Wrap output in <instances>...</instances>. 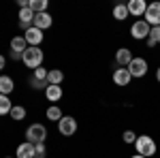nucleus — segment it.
<instances>
[{
    "mask_svg": "<svg viewBox=\"0 0 160 158\" xmlns=\"http://www.w3.org/2000/svg\"><path fill=\"white\" fill-rule=\"evenodd\" d=\"M135 150H137V154H141V156H145V158H152L156 154V141L149 135H139L135 141Z\"/></svg>",
    "mask_w": 160,
    "mask_h": 158,
    "instance_id": "f257e3e1",
    "label": "nucleus"
},
{
    "mask_svg": "<svg viewBox=\"0 0 160 158\" xmlns=\"http://www.w3.org/2000/svg\"><path fill=\"white\" fill-rule=\"evenodd\" d=\"M22 60L28 69L37 71L38 66H43V51H41V47H28L22 56Z\"/></svg>",
    "mask_w": 160,
    "mask_h": 158,
    "instance_id": "f03ea898",
    "label": "nucleus"
},
{
    "mask_svg": "<svg viewBox=\"0 0 160 158\" xmlns=\"http://www.w3.org/2000/svg\"><path fill=\"white\" fill-rule=\"evenodd\" d=\"M45 139H47V128L43 124H30L26 128V141L38 145V143H45Z\"/></svg>",
    "mask_w": 160,
    "mask_h": 158,
    "instance_id": "7ed1b4c3",
    "label": "nucleus"
},
{
    "mask_svg": "<svg viewBox=\"0 0 160 158\" xmlns=\"http://www.w3.org/2000/svg\"><path fill=\"white\" fill-rule=\"evenodd\" d=\"M149 30H152V26L145 19H137L135 24L130 26V37L137 38V41H143V38L149 37Z\"/></svg>",
    "mask_w": 160,
    "mask_h": 158,
    "instance_id": "20e7f679",
    "label": "nucleus"
},
{
    "mask_svg": "<svg viewBox=\"0 0 160 158\" xmlns=\"http://www.w3.org/2000/svg\"><path fill=\"white\" fill-rule=\"evenodd\" d=\"M126 69H128L130 77L141 79V77H145V75H148V62L143 60V58H132V62H130Z\"/></svg>",
    "mask_w": 160,
    "mask_h": 158,
    "instance_id": "39448f33",
    "label": "nucleus"
},
{
    "mask_svg": "<svg viewBox=\"0 0 160 158\" xmlns=\"http://www.w3.org/2000/svg\"><path fill=\"white\" fill-rule=\"evenodd\" d=\"M58 130H60L62 137H73L77 133V120L71 118V115H64L60 122H58Z\"/></svg>",
    "mask_w": 160,
    "mask_h": 158,
    "instance_id": "423d86ee",
    "label": "nucleus"
},
{
    "mask_svg": "<svg viewBox=\"0 0 160 158\" xmlns=\"http://www.w3.org/2000/svg\"><path fill=\"white\" fill-rule=\"evenodd\" d=\"M143 19H145L152 28H154V26H160V2H149Z\"/></svg>",
    "mask_w": 160,
    "mask_h": 158,
    "instance_id": "0eeeda50",
    "label": "nucleus"
},
{
    "mask_svg": "<svg viewBox=\"0 0 160 158\" xmlns=\"http://www.w3.org/2000/svg\"><path fill=\"white\" fill-rule=\"evenodd\" d=\"M24 38L26 43H28V47H38L41 43H43V30H38V28H28L24 32Z\"/></svg>",
    "mask_w": 160,
    "mask_h": 158,
    "instance_id": "6e6552de",
    "label": "nucleus"
},
{
    "mask_svg": "<svg viewBox=\"0 0 160 158\" xmlns=\"http://www.w3.org/2000/svg\"><path fill=\"white\" fill-rule=\"evenodd\" d=\"M132 51L128 47H120L118 51H115V62H118V66H122V69H126L130 62H132Z\"/></svg>",
    "mask_w": 160,
    "mask_h": 158,
    "instance_id": "1a4fd4ad",
    "label": "nucleus"
},
{
    "mask_svg": "<svg viewBox=\"0 0 160 158\" xmlns=\"http://www.w3.org/2000/svg\"><path fill=\"white\" fill-rule=\"evenodd\" d=\"M126 7H128V13L135 15V17H143L145 11H148V2L145 0H130Z\"/></svg>",
    "mask_w": 160,
    "mask_h": 158,
    "instance_id": "9d476101",
    "label": "nucleus"
},
{
    "mask_svg": "<svg viewBox=\"0 0 160 158\" xmlns=\"http://www.w3.org/2000/svg\"><path fill=\"white\" fill-rule=\"evenodd\" d=\"M34 150H37L34 143L24 141V143H19L17 150H15V158H34Z\"/></svg>",
    "mask_w": 160,
    "mask_h": 158,
    "instance_id": "9b49d317",
    "label": "nucleus"
},
{
    "mask_svg": "<svg viewBox=\"0 0 160 158\" xmlns=\"http://www.w3.org/2000/svg\"><path fill=\"white\" fill-rule=\"evenodd\" d=\"M32 24H34V13H32V9L28 7V9H19V28H24V32L28 30V28H32Z\"/></svg>",
    "mask_w": 160,
    "mask_h": 158,
    "instance_id": "f8f14e48",
    "label": "nucleus"
},
{
    "mask_svg": "<svg viewBox=\"0 0 160 158\" xmlns=\"http://www.w3.org/2000/svg\"><path fill=\"white\" fill-rule=\"evenodd\" d=\"M51 24H53V17H51L49 13H37L34 15V28H38V30H47V28H51Z\"/></svg>",
    "mask_w": 160,
    "mask_h": 158,
    "instance_id": "ddd939ff",
    "label": "nucleus"
},
{
    "mask_svg": "<svg viewBox=\"0 0 160 158\" xmlns=\"http://www.w3.org/2000/svg\"><path fill=\"white\" fill-rule=\"evenodd\" d=\"M130 79H132V77H130V73H128V69H122V66H120V69H115V71H113V84L115 85H128L130 84Z\"/></svg>",
    "mask_w": 160,
    "mask_h": 158,
    "instance_id": "4468645a",
    "label": "nucleus"
},
{
    "mask_svg": "<svg viewBox=\"0 0 160 158\" xmlns=\"http://www.w3.org/2000/svg\"><path fill=\"white\" fill-rule=\"evenodd\" d=\"M62 96H64L62 85H47V90H45V98H47L49 103H58Z\"/></svg>",
    "mask_w": 160,
    "mask_h": 158,
    "instance_id": "2eb2a0df",
    "label": "nucleus"
},
{
    "mask_svg": "<svg viewBox=\"0 0 160 158\" xmlns=\"http://www.w3.org/2000/svg\"><path fill=\"white\" fill-rule=\"evenodd\" d=\"M13 90H15V81H13L9 75H0V94H11Z\"/></svg>",
    "mask_w": 160,
    "mask_h": 158,
    "instance_id": "dca6fc26",
    "label": "nucleus"
},
{
    "mask_svg": "<svg viewBox=\"0 0 160 158\" xmlns=\"http://www.w3.org/2000/svg\"><path fill=\"white\" fill-rule=\"evenodd\" d=\"M26 49H28V43H26L24 34H19V37H13V38H11V51H17V54H24Z\"/></svg>",
    "mask_w": 160,
    "mask_h": 158,
    "instance_id": "f3484780",
    "label": "nucleus"
},
{
    "mask_svg": "<svg viewBox=\"0 0 160 158\" xmlns=\"http://www.w3.org/2000/svg\"><path fill=\"white\" fill-rule=\"evenodd\" d=\"M64 81V73H62L60 69H51L49 75H47V84L49 85H60Z\"/></svg>",
    "mask_w": 160,
    "mask_h": 158,
    "instance_id": "a211bd4d",
    "label": "nucleus"
},
{
    "mask_svg": "<svg viewBox=\"0 0 160 158\" xmlns=\"http://www.w3.org/2000/svg\"><path fill=\"white\" fill-rule=\"evenodd\" d=\"M62 118H64V113H62V109L58 107V105H51V107H47V120L60 122Z\"/></svg>",
    "mask_w": 160,
    "mask_h": 158,
    "instance_id": "6ab92c4d",
    "label": "nucleus"
},
{
    "mask_svg": "<svg viewBox=\"0 0 160 158\" xmlns=\"http://www.w3.org/2000/svg\"><path fill=\"white\" fill-rule=\"evenodd\" d=\"M128 15H130V13H128V7H126V4H115V7H113V17H115L118 22H124Z\"/></svg>",
    "mask_w": 160,
    "mask_h": 158,
    "instance_id": "aec40b11",
    "label": "nucleus"
},
{
    "mask_svg": "<svg viewBox=\"0 0 160 158\" xmlns=\"http://www.w3.org/2000/svg\"><path fill=\"white\" fill-rule=\"evenodd\" d=\"M11 109H13L11 98L7 96V94H0V115H7V113H11Z\"/></svg>",
    "mask_w": 160,
    "mask_h": 158,
    "instance_id": "412c9836",
    "label": "nucleus"
},
{
    "mask_svg": "<svg viewBox=\"0 0 160 158\" xmlns=\"http://www.w3.org/2000/svg\"><path fill=\"white\" fill-rule=\"evenodd\" d=\"M11 120H15V122H22L26 118V107L24 105H13V109H11Z\"/></svg>",
    "mask_w": 160,
    "mask_h": 158,
    "instance_id": "4be33fe9",
    "label": "nucleus"
},
{
    "mask_svg": "<svg viewBox=\"0 0 160 158\" xmlns=\"http://www.w3.org/2000/svg\"><path fill=\"white\" fill-rule=\"evenodd\" d=\"M30 9H32L34 15L37 13H45L47 11V0H30Z\"/></svg>",
    "mask_w": 160,
    "mask_h": 158,
    "instance_id": "5701e85b",
    "label": "nucleus"
},
{
    "mask_svg": "<svg viewBox=\"0 0 160 158\" xmlns=\"http://www.w3.org/2000/svg\"><path fill=\"white\" fill-rule=\"evenodd\" d=\"M47 75H49V71H47V69L38 66L37 71L32 73V77H34V79H38V81H47Z\"/></svg>",
    "mask_w": 160,
    "mask_h": 158,
    "instance_id": "b1692460",
    "label": "nucleus"
},
{
    "mask_svg": "<svg viewBox=\"0 0 160 158\" xmlns=\"http://www.w3.org/2000/svg\"><path fill=\"white\" fill-rule=\"evenodd\" d=\"M149 41H154V43H156V45H158L160 43V26H154V28H152V30H149Z\"/></svg>",
    "mask_w": 160,
    "mask_h": 158,
    "instance_id": "393cba45",
    "label": "nucleus"
},
{
    "mask_svg": "<svg viewBox=\"0 0 160 158\" xmlns=\"http://www.w3.org/2000/svg\"><path fill=\"white\" fill-rule=\"evenodd\" d=\"M122 139H124V143H132V145H135V141H137V135L132 133V130H124Z\"/></svg>",
    "mask_w": 160,
    "mask_h": 158,
    "instance_id": "a878e982",
    "label": "nucleus"
},
{
    "mask_svg": "<svg viewBox=\"0 0 160 158\" xmlns=\"http://www.w3.org/2000/svg\"><path fill=\"white\" fill-rule=\"evenodd\" d=\"M47 154V150H45V143H38L37 150H34V158H45Z\"/></svg>",
    "mask_w": 160,
    "mask_h": 158,
    "instance_id": "bb28decb",
    "label": "nucleus"
},
{
    "mask_svg": "<svg viewBox=\"0 0 160 158\" xmlns=\"http://www.w3.org/2000/svg\"><path fill=\"white\" fill-rule=\"evenodd\" d=\"M24 54H17V51H11V60H22Z\"/></svg>",
    "mask_w": 160,
    "mask_h": 158,
    "instance_id": "cd10ccee",
    "label": "nucleus"
},
{
    "mask_svg": "<svg viewBox=\"0 0 160 158\" xmlns=\"http://www.w3.org/2000/svg\"><path fill=\"white\" fill-rule=\"evenodd\" d=\"M4 64H7V60H4V56H0V71L4 69Z\"/></svg>",
    "mask_w": 160,
    "mask_h": 158,
    "instance_id": "c85d7f7f",
    "label": "nucleus"
},
{
    "mask_svg": "<svg viewBox=\"0 0 160 158\" xmlns=\"http://www.w3.org/2000/svg\"><path fill=\"white\" fill-rule=\"evenodd\" d=\"M156 79H158V81H160V66H158V69H156Z\"/></svg>",
    "mask_w": 160,
    "mask_h": 158,
    "instance_id": "c756f323",
    "label": "nucleus"
},
{
    "mask_svg": "<svg viewBox=\"0 0 160 158\" xmlns=\"http://www.w3.org/2000/svg\"><path fill=\"white\" fill-rule=\"evenodd\" d=\"M130 158H145V156H141V154H132Z\"/></svg>",
    "mask_w": 160,
    "mask_h": 158,
    "instance_id": "7c9ffc66",
    "label": "nucleus"
},
{
    "mask_svg": "<svg viewBox=\"0 0 160 158\" xmlns=\"http://www.w3.org/2000/svg\"><path fill=\"white\" fill-rule=\"evenodd\" d=\"M4 158H11V156H4Z\"/></svg>",
    "mask_w": 160,
    "mask_h": 158,
    "instance_id": "2f4dec72",
    "label": "nucleus"
}]
</instances>
